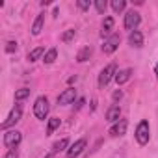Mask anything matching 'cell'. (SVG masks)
<instances>
[{
  "instance_id": "1",
  "label": "cell",
  "mask_w": 158,
  "mask_h": 158,
  "mask_svg": "<svg viewBox=\"0 0 158 158\" xmlns=\"http://www.w3.org/2000/svg\"><path fill=\"white\" fill-rule=\"evenodd\" d=\"M136 141L139 143V145H147L149 143V138H151V127H149V121H139V125H138V128H136Z\"/></svg>"
},
{
  "instance_id": "2",
  "label": "cell",
  "mask_w": 158,
  "mask_h": 158,
  "mask_svg": "<svg viewBox=\"0 0 158 158\" xmlns=\"http://www.w3.org/2000/svg\"><path fill=\"white\" fill-rule=\"evenodd\" d=\"M48 110H50L48 99H47V97H37V99H35V104H34V115L43 121V119H47Z\"/></svg>"
},
{
  "instance_id": "3",
  "label": "cell",
  "mask_w": 158,
  "mask_h": 158,
  "mask_svg": "<svg viewBox=\"0 0 158 158\" xmlns=\"http://www.w3.org/2000/svg\"><path fill=\"white\" fill-rule=\"evenodd\" d=\"M115 73H117V67H115V63H110L108 67H104V69L101 71V74H99V88H104V86H108L112 78H115Z\"/></svg>"
},
{
  "instance_id": "4",
  "label": "cell",
  "mask_w": 158,
  "mask_h": 158,
  "mask_svg": "<svg viewBox=\"0 0 158 158\" xmlns=\"http://www.w3.org/2000/svg\"><path fill=\"white\" fill-rule=\"evenodd\" d=\"M21 139H23V134L19 130H6L4 134V145L8 149H15L21 143Z\"/></svg>"
},
{
  "instance_id": "5",
  "label": "cell",
  "mask_w": 158,
  "mask_h": 158,
  "mask_svg": "<svg viewBox=\"0 0 158 158\" xmlns=\"http://www.w3.org/2000/svg\"><path fill=\"white\" fill-rule=\"evenodd\" d=\"M21 117H23V108H21V104H17V106L10 112L8 119L2 123V128H4V130H8L10 127H13L15 123H19V121H21Z\"/></svg>"
},
{
  "instance_id": "6",
  "label": "cell",
  "mask_w": 158,
  "mask_h": 158,
  "mask_svg": "<svg viewBox=\"0 0 158 158\" xmlns=\"http://www.w3.org/2000/svg\"><path fill=\"white\" fill-rule=\"evenodd\" d=\"M119 43H121L119 34H112V35L104 41V45H102V52H104V54H114V52L117 50Z\"/></svg>"
},
{
  "instance_id": "7",
  "label": "cell",
  "mask_w": 158,
  "mask_h": 158,
  "mask_svg": "<svg viewBox=\"0 0 158 158\" xmlns=\"http://www.w3.org/2000/svg\"><path fill=\"white\" fill-rule=\"evenodd\" d=\"M139 21H141V17H139V13L138 11H128L127 15H125V28L127 30H130V32H134L136 28H138V24H139Z\"/></svg>"
},
{
  "instance_id": "8",
  "label": "cell",
  "mask_w": 158,
  "mask_h": 158,
  "mask_svg": "<svg viewBox=\"0 0 158 158\" xmlns=\"http://www.w3.org/2000/svg\"><path fill=\"white\" fill-rule=\"evenodd\" d=\"M86 138H80V139H76L69 149H67V158H76L78 154H80L84 149H86Z\"/></svg>"
},
{
  "instance_id": "9",
  "label": "cell",
  "mask_w": 158,
  "mask_h": 158,
  "mask_svg": "<svg viewBox=\"0 0 158 158\" xmlns=\"http://www.w3.org/2000/svg\"><path fill=\"white\" fill-rule=\"evenodd\" d=\"M74 99H76L74 88H67L63 93L58 95V104H71V102H74Z\"/></svg>"
},
{
  "instance_id": "10",
  "label": "cell",
  "mask_w": 158,
  "mask_h": 158,
  "mask_svg": "<svg viewBox=\"0 0 158 158\" xmlns=\"http://www.w3.org/2000/svg\"><path fill=\"white\" fill-rule=\"evenodd\" d=\"M127 125H128V123H127L125 119H119V121L114 123V127L110 128V136H114V138H115V136H123V134L127 132Z\"/></svg>"
},
{
  "instance_id": "11",
  "label": "cell",
  "mask_w": 158,
  "mask_h": 158,
  "mask_svg": "<svg viewBox=\"0 0 158 158\" xmlns=\"http://www.w3.org/2000/svg\"><path fill=\"white\" fill-rule=\"evenodd\" d=\"M119 119H121V108H119L117 104L110 106L108 112H106V121H110V123H117Z\"/></svg>"
},
{
  "instance_id": "12",
  "label": "cell",
  "mask_w": 158,
  "mask_h": 158,
  "mask_svg": "<svg viewBox=\"0 0 158 158\" xmlns=\"http://www.w3.org/2000/svg\"><path fill=\"white\" fill-rule=\"evenodd\" d=\"M128 43H130L132 47H136V48L143 47V34H141L139 30H134V32H130V35H128Z\"/></svg>"
},
{
  "instance_id": "13",
  "label": "cell",
  "mask_w": 158,
  "mask_h": 158,
  "mask_svg": "<svg viewBox=\"0 0 158 158\" xmlns=\"http://www.w3.org/2000/svg\"><path fill=\"white\" fill-rule=\"evenodd\" d=\"M130 76H132V69L117 71V73H115V82H117L119 86H123V84H127V82L130 80Z\"/></svg>"
},
{
  "instance_id": "14",
  "label": "cell",
  "mask_w": 158,
  "mask_h": 158,
  "mask_svg": "<svg viewBox=\"0 0 158 158\" xmlns=\"http://www.w3.org/2000/svg\"><path fill=\"white\" fill-rule=\"evenodd\" d=\"M43 24H45V13H39L35 17V21H34V24H32V34L34 35H39L41 30H43Z\"/></svg>"
},
{
  "instance_id": "15",
  "label": "cell",
  "mask_w": 158,
  "mask_h": 158,
  "mask_svg": "<svg viewBox=\"0 0 158 158\" xmlns=\"http://www.w3.org/2000/svg\"><path fill=\"white\" fill-rule=\"evenodd\" d=\"M112 28H114V19L112 17H106L104 21H102V30H101V35L102 37H110V32H112Z\"/></svg>"
},
{
  "instance_id": "16",
  "label": "cell",
  "mask_w": 158,
  "mask_h": 158,
  "mask_svg": "<svg viewBox=\"0 0 158 158\" xmlns=\"http://www.w3.org/2000/svg\"><path fill=\"white\" fill-rule=\"evenodd\" d=\"M67 147H69V139H67V138H61L60 141H56V143L52 145V151H50V152H54V154H58L60 151H65Z\"/></svg>"
},
{
  "instance_id": "17",
  "label": "cell",
  "mask_w": 158,
  "mask_h": 158,
  "mask_svg": "<svg viewBox=\"0 0 158 158\" xmlns=\"http://www.w3.org/2000/svg\"><path fill=\"white\" fill-rule=\"evenodd\" d=\"M43 54H45V48H43V47H35L34 50L28 52V61H35V60H39Z\"/></svg>"
},
{
  "instance_id": "18",
  "label": "cell",
  "mask_w": 158,
  "mask_h": 158,
  "mask_svg": "<svg viewBox=\"0 0 158 158\" xmlns=\"http://www.w3.org/2000/svg\"><path fill=\"white\" fill-rule=\"evenodd\" d=\"M89 56H91V48H89V47H84L80 52H78V56H76V61L84 63V61H88V60H89Z\"/></svg>"
},
{
  "instance_id": "19",
  "label": "cell",
  "mask_w": 158,
  "mask_h": 158,
  "mask_svg": "<svg viewBox=\"0 0 158 158\" xmlns=\"http://www.w3.org/2000/svg\"><path fill=\"white\" fill-rule=\"evenodd\" d=\"M56 56H58V50H56V48H48V50L45 52V56H43V61L50 65V63H54Z\"/></svg>"
},
{
  "instance_id": "20",
  "label": "cell",
  "mask_w": 158,
  "mask_h": 158,
  "mask_svg": "<svg viewBox=\"0 0 158 158\" xmlns=\"http://www.w3.org/2000/svg\"><path fill=\"white\" fill-rule=\"evenodd\" d=\"M58 127H60V119L58 117H50L48 119V125H47V134H52Z\"/></svg>"
},
{
  "instance_id": "21",
  "label": "cell",
  "mask_w": 158,
  "mask_h": 158,
  "mask_svg": "<svg viewBox=\"0 0 158 158\" xmlns=\"http://www.w3.org/2000/svg\"><path fill=\"white\" fill-rule=\"evenodd\" d=\"M125 8H127V2H125V0H114V2H112V10H114L115 13H121Z\"/></svg>"
},
{
  "instance_id": "22",
  "label": "cell",
  "mask_w": 158,
  "mask_h": 158,
  "mask_svg": "<svg viewBox=\"0 0 158 158\" xmlns=\"http://www.w3.org/2000/svg\"><path fill=\"white\" fill-rule=\"evenodd\" d=\"M28 95H30V89L28 88H21V89L15 91V101H24Z\"/></svg>"
},
{
  "instance_id": "23",
  "label": "cell",
  "mask_w": 158,
  "mask_h": 158,
  "mask_svg": "<svg viewBox=\"0 0 158 158\" xmlns=\"http://www.w3.org/2000/svg\"><path fill=\"white\" fill-rule=\"evenodd\" d=\"M106 8H108V4L104 2V0H95V10H97V11H99L101 15H102V13L106 11Z\"/></svg>"
},
{
  "instance_id": "24",
  "label": "cell",
  "mask_w": 158,
  "mask_h": 158,
  "mask_svg": "<svg viewBox=\"0 0 158 158\" xmlns=\"http://www.w3.org/2000/svg\"><path fill=\"white\" fill-rule=\"evenodd\" d=\"M74 34H76L74 30H67V32H63V35H61V41H63V43H69V41L74 37Z\"/></svg>"
},
{
  "instance_id": "25",
  "label": "cell",
  "mask_w": 158,
  "mask_h": 158,
  "mask_svg": "<svg viewBox=\"0 0 158 158\" xmlns=\"http://www.w3.org/2000/svg\"><path fill=\"white\" fill-rule=\"evenodd\" d=\"M76 4H78V8H80V10H84V11H86V10H89V6H91V4L88 2V0H78Z\"/></svg>"
},
{
  "instance_id": "26",
  "label": "cell",
  "mask_w": 158,
  "mask_h": 158,
  "mask_svg": "<svg viewBox=\"0 0 158 158\" xmlns=\"http://www.w3.org/2000/svg\"><path fill=\"white\" fill-rule=\"evenodd\" d=\"M13 50H17V43L15 41H8L6 43V52H13Z\"/></svg>"
},
{
  "instance_id": "27",
  "label": "cell",
  "mask_w": 158,
  "mask_h": 158,
  "mask_svg": "<svg viewBox=\"0 0 158 158\" xmlns=\"http://www.w3.org/2000/svg\"><path fill=\"white\" fill-rule=\"evenodd\" d=\"M4 158H19V156H17V149H10Z\"/></svg>"
},
{
  "instance_id": "28",
  "label": "cell",
  "mask_w": 158,
  "mask_h": 158,
  "mask_svg": "<svg viewBox=\"0 0 158 158\" xmlns=\"http://www.w3.org/2000/svg\"><path fill=\"white\" fill-rule=\"evenodd\" d=\"M121 97H123V93H121V91H115V93H114V101H119Z\"/></svg>"
},
{
  "instance_id": "29",
  "label": "cell",
  "mask_w": 158,
  "mask_h": 158,
  "mask_svg": "<svg viewBox=\"0 0 158 158\" xmlns=\"http://www.w3.org/2000/svg\"><path fill=\"white\" fill-rule=\"evenodd\" d=\"M54 156H56V154H54V152H50V154H47L45 158H54Z\"/></svg>"
},
{
  "instance_id": "30",
  "label": "cell",
  "mask_w": 158,
  "mask_h": 158,
  "mask_svg": "<svg viewBox=\"0 0 158 158\" xmlns=\"http://www.w3.org/2000/svg\"><path fill=\"white\" fill-rule=\"evenodd\" d=\"M154 74H156V78H158V63H156V67H154Z\"/></svg>"
}]
</instances>
